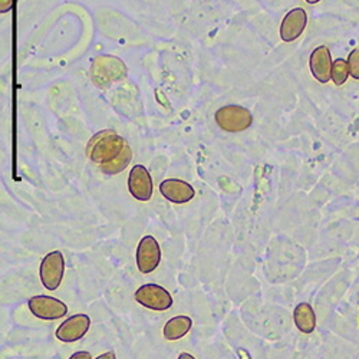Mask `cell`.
Here are the masks:
<instances>
[{"label": "cell", "instance_id": "cell-21", "mask_svg": "<svg viewBox=\"0 0 359 359\" xmlns=\"http://www.w3.org/2000/svg\"><path fill=\"white\" fill-rule=\"evenodd\" d=\"M178 359H196V358L193 355H190L189 352H183V353L178 355Z\"/></svg>", "mask_w": 359, "mask_h": 359}, {"label": "cell", "instance_id": "cell-13", "mask_svg": "<svg viewBox=\"0 0 359 359\" xmlns=\"http://www.w3.org/2000/svg\"><path fill=\"white\" fill-rule=\"evenodd\" d=\"M293 320L297 329L304 334H312L316 327V313L306 302L299 304L293 311Z\"/></svg>", "mask_w": 359, "mask_h": 359}, {"label": "cell", "instance_id": "cell-3", "mask_svg": "<svg viewBox=\"0 0 359 359\" xmlns=\"http://www.w3.org/2000/svg\"><path fill=\"white\" fill-rule=\"evenodd\" d=\"M215 118L217 126L227 133H242L253 123L252 112L241 105L222 107L217 109Z\"/></svg>", "mask_w": 359, "mask_h": 359}, {"label": "cell", "instance_id": "cell-8", "mask_svg": "<svg viewBox=\"0 0 359 359\" xmlns=\"http://www.w3.org/2000/svg\"><path fill=\"white\" fill-rule=\"evenodd\" d=\"M91 326V319L85 313H76L68 318L56 329V338L62 342L71 344L82 339Z\"/></svg>", "mask_w": 359, "mask_h": 359}, {"label": "cell", "instance_id": "cell-10", "mask_svg": "<svg viewBox=\"0 0 359 359\" xmlns=\"http://www.w3.org/2000/svg\"><path fill=\"white\" fill-rule=\"evenodd\" d=\"M308 25V15L305 9L296 8L290 11L280 25V38L283 42H293L301 36Z\"/></svg>", "mask_w": 359, "mask_h": 359}, {"label": "cell", "instance_id": "cell-16", "mask_svg": "<svg viewBox=\"0 0 359 359\" xmlns=\"http://www.w3.org/2000/svg\"><path fill=\"white\" fill-rule=\"evenodd\" d=\"M349 75L351 74H349L348 61H345V59H337V61L332 65V81H334V83L338 85V86L344 85Z\"/></svg>", "mask_w": 359, "mask_h": 359}, {"label": "cell", "instance_id": "cell-15", "mask_svg": "<svg viewBox=\"0 0 359 359\" xmlns=\"http://www.w3.org/2000/svg\"><path fill=\"white\" fill-rule=\"evenodd\" d=\"M131 160H133V149L130 145H127L124 148V151L119 154L114 161H111L105 165H101L100 168L102 172H105L108 175H115V174L123 172L130 165Z\"/></svg>", "mask_w": 359, "mask_h": 359}, {"label": "cell", "instance_id": "cell-17", "mask_svg": "<svg viewBox=\"0 0 359 359\" xmlns=\"http://www.w3.org/2000/svg\"><path fill=\"white\" fill-rule=\"evenodd\" d=\"M349 74L353 79H359V49H353L348 56Z\"/></svg>", "mask_w": 359, "mask_h": 359}, {"label": "cell", "instance_id": "cell-19", "mask_svg": "<svg viewBox=\"0 0 359 359\" xmlns=\"http://www.w3.org/2000/svg\"><path fill=\"white\" fill-rule=\"evenodd\" d=\"M69 359H93L91 353L86 352V351H79V352H75L69 356Z\"/></svg>", "mask_w": 359, "mask_h": 359}, {"label": "cell", "instance_id": "cell-11", "mask_svg": "<svg viewBox=\"0 0 359 359\" xmlns=\"http://www.w3.org/2000/svg\"><path fill=\"white\" fill-rule=\"evenodd\" d=\"M332 65L331 52L326 46H319L311 53L309 68L318 82L326 83L332 79Z\"/></svg>", "mask_w": 359, "mask_h": 359}, {"label": "cell", "instance_id": "cell-9", "mask_svg": "<svg viewBox=\"0 0 359 359\" xmlns=\"http://www.w3.org/2000/svg\"><path fill=\"white\" fill-rule=\"evenodd\" d=\"M128 190L138 201H148L153 197V180L144 165H134L128 175Z\"/></svg>", "mask_w": 359, "mask_h": 359}, {"label": "cell", "instance_id": "cell-6", "mask_svg": "<svg viewBox=\"0 0 359 359\" xmlns=\"http://www.w3.org/2000/svg\"><path fill=\"white\" fill-rule=\"evenodd\" d=\"M27 306L31 313H34V316L43 320H56L64 318L68 313V306L62 301L45 294L29 299Z\"/></svg>", "mask_w": 359, "mask_h": 359}, {"label": "cell", "instance_id": "cell-4", "mask_svg": "<svg viewBox=\"0 0 359 359\" xmlns=\"http://www.w3.org/2000/svg\"><path fill=\"white\" fill-rule=\"evenodd\" d=\"M65 273V259L61 252H50L41 262L39 278L45 289L56 290L62 283Z\"/></svg>", "mask_w": 359, "mask_h": 359}, {"label": "cell", "instance_id": "cell-20", "mask_svg": "<svg viewBox=\"0 0 359 359\" xmlns=\"http://www.w3.org/2000/svg\"><path fill=\"white\" fill-rule=\"evenodd\" d=\"M97 359H116V356H115V353L112 351H109V352H105V353L100 355Z\"/></svg>", "mask_w": 359, "mask_h": 359}, {"label": "cell", "instance_id": "cell-1", "mask_svg": "<svg viewBox=\"0 0 359 359\" xmlns=\"http://www.w3.org/2000/svg\"><path fill=\"white\" fill-rule=\"evenodd\" d=\"M128 142L112 130H104L95 134L86 145V156L93 163L105 165L114 161L124 151Z\"/></svg>", "mask_w": 359, "mask_h": 359}, {"label": "cell", "instance_id": "cell-5", "mask_svg": "<svg viewBox=\"0 0 359 359\" xmlns=\"http://www.w3.org/2000/svg\"><path fill=\"white\" fill-rule=\"evenodd\" d=\"M135 301L151 311H167L172 306V297L167 289L156 283H147L135 292Z\"/></svg>", "mask_w": 359, "mask_h": 359}, {"label": "cell", "instance_id": "cell-12", "mask_svg": "<svg viewBox=\"0 0 359 359\" xmlns=\"http://www.w3.org/2000/svg\"><path fill=\"white\" fill-rule=\"evenodd\" d=\"M160 193L171 203L175 204H186L191 201L196 196L193 186L183 182V180L168 178L160 184Z\"/></svg>", "mask_w": 359, "mask_h": 359}, {"label": "cell", "instance_id": "cell-14", "mask_svg": "<svg viewBox=\"0 0 359 359\" xmlns=\"http://www.w3.org/2000/svg\"><path fill=\"white\" fill-rule=\"evenodd\" d=\"M193 326V320L189 316H174L164 326V338L167 341H178L184 338Z\"/></svg>", "mask_w": 359, "mask_h": 359}, {"label": "cell", "instance_id": "cell-7", "mask_svg": "<svg viewBox=\"0 0 359 359\" xmlns=\"http://www.w3.org/2000/svg\"><path fill=\"white\" fill-rule=\"evenodd\" d=\"M135 259L138 271L144 275L154 272L158 267L161 260V250L158 242L153 236H145L141 238L137 248Z\"/></svg>", "mask_w": 359, "mask_h": 359}, {"label": "cell", "instance_id": "cell-18", "mask_svg": "<svg viewBox=\"0 0 359 359\" xmlns=\"http://www.w3.org/2000/svg\"><path fill=\"white\" fill-rule=\"evenodd\" d=\"M13 6V0H0V12L6 13L12 9Z\"/></svg>", "mask_w": 359, "mask_h": 359}, {"label": "cell", "instance_id": "cell-22", "mask_svg": "<svg viewBox=\"0 0 359 359\" xmlns=\"http://www.w3.org/2000/svg\"><path fill=\"white\" fill-rule=\"evenodd\" d=\"M306 2L309 4V5H315V4H318V2H320V0H306Z\"/></svg>", "mask_w": 359, "mask_h": 359}, {"label": "cell", "instance_id": "cell-2", "mask_svg": "<svg viewBox=\"0 0 359 359\" xmlns=\"http://www.w3.org/2000/svg\"><path fill=\"white\" fill-rule=\"evenodd\" d=\"M126 76V64L119 57L111 55H102L97 57L91 68V78L94 83L101 89H107L114 82L123 81Z\"/></svg>", "mask_w": 359, "mask_h": 359}]
</instances>
